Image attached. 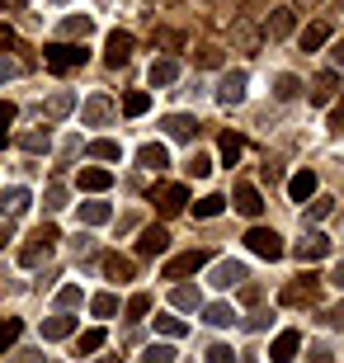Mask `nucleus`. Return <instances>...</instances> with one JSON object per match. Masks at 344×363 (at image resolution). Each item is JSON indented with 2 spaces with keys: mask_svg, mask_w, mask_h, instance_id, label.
<instances>
[{
  "mask_svg": "<svg viewBox=\"0 0 344 363\" xmlns=\"http://www.w3.org/2000/svg\"><path fill=\"white\" fill-rule=\"evenodd\" d=\"M306 363H335V350L331 345H311V350H306Z\"/></svg>",
  "mask_w": 344,
  "mask_h": 363,
  "instance_id": "nucleus-47",
  "label": "nucleus"
},
{
  "mask_svg": "<svg viewBox=\"0 0 344 363\" xmlns=\"http://www.w3.org/2000/svg\"><path fill=\"white\" fill-rule=\"evenodd\" d=\"M222 208H226V199H222V194H208V199H199V203H194V217H217Z\"/></svg>",
  "mask_w": 344,
  "mask_h": 363,
  "instance_id": "nucleus-37",
  "label": "nucleus"
},
{
  "mask_svg": "<svg viewBox=\"0 0 344 363\" xmlns=\"http://www.w3.org/2000/svg\"><path fill=\"white\" fill-rule=\"evenodd\" d=\"M99 345H104V330H85V335L76 340V354H94Z\"/></svg>",
  "mask_w": 344,
  "mask_h": 363,
  "instance_id": "nucleus-45",
  "label": "nucleus"
},
{
  "mask_svg": "<svg viewBox=\"0 0 344 363\" xmlns=\"http://www.w3.org/2000/svg\"><path fill=\"white\" fill-rule=\"evenodd\" d=\"M99 363H123V359H118V354H109V359H99Z\"/></svg>",
  "mask_w": 344,
  "mask_h": 363,
  "instance_id": "nucleus-59",
  "label": "nucleus"
},
{
  "mask_svg": "<svg viewBox=\"0 0 344 363\" xmlns=\"http://www.w3.org/2000/svg\"><path fill=\"white\" fill-rule=\"evenodd\" d=\"M109 184H113V175L99 170V165H85V170H80V189H85V194H104Z\"/></svg>",
  "mask_w": 344,
  "mask_h": 363,
  "instance_id": "nucleus-23",
  "label": "nucleus"
},
{
  "mask_svg": "<svg viewBox=\"0 0 344 363\" xmlns=\"http://www.w3.org/2000/svg\"><path fill=\"white\" fill-rule=\"evenodd\" d=\"M109 217H113L109 203H80V222H85V227H104Z\"/></svg>",
  "mask_w": 344,
  "mask_h": 363,
  "instance_id": "nucleus-30",
  "label": "nucleus"
},
{
  "mask_svg": "<svg viewBox=\"0 0 344 363\" xmlns=\"http://www.w3.org/2000/svg\"><path fill=\"white\" fill-rule=\"evenodd\" d=\"M142 363H174V345H146Z\"/></svg>",
  "mask_w": 344,
  "mask_h": 363,
  "instance_id": "nucleus-38",
  "label": "nucleus"
},
{
  "mask_svg": "<svg viewBox=\"0 0 344 363\" xmlns=\"http://www.w3.org/2000/svg\"><path fill=\"white\" fill-rule=\"evenodd\" d=\"M288 194H292V203L316 199V170H297V175L288 179Z\"/></svg>",
  "mask_w": 344,
  "mask_h": 363,
  "instance_id": "nucleus-20",
  "label": "nucleus"
},
{
  "mask_svg": "<svg viewBox=\"0 0 344 363\" xmlns=\"http://www.w3.org/2000/svg\"><path fill=\"white\" fill-rule=\"evenodd\" d=\"M43 57H48V67L52 71H76L85 67V43H52V48H43Z\"/></svg>",
  "mask_w": 344,
  "mask_h": 363,
  "instance_id": "nucleus-2",
  "label": "nucleus"
},
{
  "mask_svg": "<svg viewBox=\"0 0 344 363\" xmlns=\"http://www.w3.org/2000/svg\"><path fill=\"white\" fill-rule=\"evenodd\" d=\"M71 108H76V94H71V90H57L52 99L43 104V113H48V118H67Z\"/></svg>",
  "mask_w": 344,
  "mask_h": 363,
  "instance_id": "nucleus-29",
  "label": "nucleus"
},
{
  "mask_svg": "<svg viewBox=\"0 0 344 363\" xmlns=\"http://www.w3.org/2000/svg\"><path fill=\"white\" fill-rule=\"evenodd\" d=\"M316 293H321V279H316V274H302V279H292L278 297H283V307H311Z\"/></svg>",
  "mask_w": 344,
  "mask_h": 363,
  "instance_id": "nucleus-3",
  "label": "nucleus"
},
{
  "mask_svg": "<svg viewBox=\"0 0 344 363\" xmlns=\"http://www.w3.org/2000/svg\"><path fill=\"white\" fill-rule=\"evenodd\" d=\"M71 250H76V259L94 255V236H76V241H71Z\"/></svg>",
  "mask_w": 344,
  "mask_h": 363,
  "instance_id": "nucleus-51",
  "label": "nucleus"
},
{
  "mask_svg": "<svg viewBox=\"0 0 344 363\" xmlns=\"http://www.w3.org/2000/svg\"><path fill=\"white\" fill-rule=\"evenodd\" d=\"M156 330H160V335H165V340H179V335H184V330H189V325L179 321V316H156Z\"/></svg>",
  "mask_w": 344,
  "mask_h": 363,
  "instance_id": "nucleus-39",
  "label": "nucleus"
},
{
  "mask_svg": "<svg viewBox=\"0 0 344 363\" xmlns=\"http://www.w3.org/2000/svg\"><path fill=\"white\" fill-rule=\"evenodd\" d=\"M231 203H236V213H240V217H250V222L265 213V199H260V189H255V184H236Z\"/></svg>",
  "mask_w": 344,
  "mask_h": 363,
  "instance_id": "nucleus-16",
  "label": "nucleus"
},
{
  "mask_svg": "<svg viewBox=\"0 0 344 363\" xmlns=\"http://www.w3.org/2000/svg\"><path fill=\"white\" fill-rule=\"evenodd\" d=\"M269 321H274V316H269V311H260V316H250V321H245V330H269Z\"/></svg>",
  "mask_w": 344,
  "mask_h": 363,
  "instance_id": "nucleus-54",
  "label": "nucleus"
},
{
  "mask_svg": "<svg viewBox=\"0 0 344 363\" xmlns=\"http://www.w3.org/2000/svg\"><path fill=\"white\" fill-rule=\"evenodd\" d=\"M265 33H269V38H288V33H292V10H274L265 19Z\"/></svg>",
  "mask_w": 344,
  "mask_h": 363,
  "instance_id": "nucleus-31",
  "label": "nucleus"
},
{
  "mask_svg": "<svg viewBox=\"0 0 344 363\" xmlns=\"http://www.w3.org/2000/svg\"><path fill=\"white\" fill-rule=\"evenodd\" d=\"M151 203H156L160 217H174V213H184L189 194H184V184H156L151 189Z\"/></svg>",
  "mask_w": 344,
  "mask_h": 363,
  "instance_id": "nucleus-5",
  "label": "nucleus"
},
{
  "mask_svg": "<svg viewBox=\"0 0 344 363\" xmlns=\"http://www.w3.org/2000/svg\"><path fill=\"white\" fill-rule=\"evenodd\" d=\"M128 57H133V33L113 28V33H109V43H104V62H109V67H123Z\"/></svg>",
  "mask_w": 344,
  "mask_h": 363,
  "instance_id": "nucleus-17",
  "label": "nucleus"
},
{
  "mask_svg": "<svg viewBox=\"0 0 344 363\" xmlns=\"http://www.w3.org/2000/svg\"><path fill=\"white\" fill-rule=\"evenodd\" d=\"M14 147L28 151V156H48L52 151V133L48 128H24V133H14Z\"/></svg>",
  "mask_w": 344,
  "mask_h": 363,
  "instance_id": "nucleus-12",
  "label": "nucleus"
},
{
  "mask_svg": "<svg viewBox=\"0 0 344 363\" xmlns=\"http://www.w3.org/2000/svg\"><path fill=\"white\" fill-rule=\"evenodd\" d=\"M174 81H179V62H174V57L151 62V85H174Z\"/></svg>",
  "mask_w": 344,
  "mask_h": 363,
  "instance_id": "nucleus-25",
  "label": "nucleus"
},
{
  "mask_svg": "<svg viewBox=\"0 0 344 363\" xmlns=\"http://www.w3.org/2000/svg\"><path fill=\"white\" fill-rule=\"evenodd\" d=\"M236 354H231V345H212L208 354H203V363H231Z\"/></svg>",
  "mask_w": 344,
  "mask_h": 363,
  "instance_id": "nucleus-46",
  "label": "nucleus"
},
{
  "mask_svg": "<svg viewBox=\"0 0 344 363\" xmlns=\"http://www.w3.org/2000/svg\"><path fill=\"white\" fill-rule=\"evenodd\" d=\"M302 90H306V85L297 81L292 71H283V76H274V99H283V104H292V99H297Z\"/></svg>",
  "mask_w": 344,
  "mask_h": 363,
  "instance_id": "nucleus-24",
  "label": "nucleus"
},
{
  "mask_svg": "<svg viewBox=\"0 0 344 363\" xmlns=\"http://www.w3.org/2000/svg\"><path fill=\"white\" fill-rule=\"evenodd\" d=\"M203 321L217 325V330H222V325H236V307H231V302H212V307H203Z\"/></svg>",
  "mask_w": 344,
  "mask_h": 363,
  "instance_id": "nucleus-26",
  "label": "nucleus"
},
{
  "mask_svg": "<svg viewBox=\"0 0 344 363\" xmlns=\"http://www.w3.org/2000/svg\"><path fill=\"white\" fill-rule=\"evenodd\" d=\"M137 165H142V170H156V175H160V170L170 165V151L160 147V142H146V147L137 151Z\"/></svg>",
  "mask_w": 344,
  "mask_h": 363,
  "instance_id": "nucleus-19",
  "label": "nucleus"
},
{
  "mask_svg": "<svg viewBox=\"0 0 344 363\" xmlns=\"http://www.w3.org/2000/svg\"><path fill=\"white\" fill-rule=\"evenodd\" d=\"M5 241H10V222H5V227H0V250H5Z\"/></svg>",
  "mask_w": 344,
  "mask_h": 363,
  "instance_id": "nucleus-57",
  "label": "nucleus"
},
{
  "mask_svg": "<svg viewBox=\"0 0 344 363\" xmlns=\"http://www.w3.org/2000/svg\"><path fill=\"white\" fill-rule=\"evenodd\" d=\"M80 118H85V128H104V123L113 118V99H109V94H90L85 108H80Z\"/></svg>",
  "mask_w": 344,
  "mask_h": 363,
  "instance_id": "nucleus-14",
  "label": "nucleus"
},
{
  "mask_svg": "<svg viewBox=\"0 0 344 363\" xmlns=\"http://www.w3.org/2000/svg\"><path fill=\"white\" fill-rule=\"evenodd\" d=\"M90 33H94V19H90V14H67V19H62V38H71V43H85V38H90Z\"/></svg>",
  "mask_w": 344,
  "mask_h": 363,
  "instance_id": "nucleus-22",
  "label": "nucleus"
},
{
  "mask_svg": "<svg viewBox=\"0 0 344 363\" xmlns=\"http://www.w3.org/2000/svg\"><path fill=\"white\" fill-rule=\"evenodd\" d=\"M170 307L174 311H203V293H199V288H189V283H174Z\"/></svg>",
  "mask_w": 344,
  "mask_h": 363,
  "instance_id": "nucleus-21",
  "label": "nucleus"
},
{
  "mask_svg": "<svg viewBox=\"0 0 344 363\" xmlns=\"http://www.w3.org/2000/svg\"><path fill=\"white\" fill-rule=\"evenodd\" d=\"M67 208V184H48L43 189V213H62Z\"/></svg>",
  "mask_w": 344,
  "mask_h": 363,
  "instance_id": "nucleus-34",
  "label": "nucleus"
},
{
  "mask_svg": "<svg viewBox=\"0 0 344 363\" xmlns=\"http://www.w3.org/2000/svg\"><path fill=\"white\" fill-rule=\"evenodd\" d=\"M10 123H14V104H10V99H0V133H5Z\"/></svg>",
  "mask_w": 344,
  "mask_h": 363,
  "instance_id": "nucleus-53",
  "label": "nucleus"
},
{
  "mask_svg": "<svg viewBox=\"0 0 344 363\" xmlns=\"http://www.w3.org/2000/svg\"><path fill=\"white\" fill-rule=\"evenodd\" d=\"M19 335H24V321H19V316H0V354L10 350Z\"/></svg>",
  "mask_w": 344,
  "mask_h": 363,
  "instance_id": "nucleus-32",
  "label": "nucleus"
},
{
  "mask_svg": "<svg viewBox=\"0 0 344 363\" xmlns=\"http://www.w3.org/2000/svg\"><path fill=\"white\" fill-rule=\"evenodd\" d=\"M80 302H85V293H80L76 283H67V288H62V293H57V307H62V311H71V307H80Z\"/></svg>",
  "mask_w": 344,
  "mask_h": 363,
  "instance_id": "nucleus-43",
  "label": "nucleus"
},
{
  "mask_svg": "<svg viewBox=\"0 0 344 363\" xmlns=\"http://www.w3.org/2000/svg\"><path fill=\"white\" fill-rule=\"evenodd\" d=\"M240 151H245V142H240L236 133H226V137H222V161H226V165H236V161H240Z\"/></svg>",
  "mask_w": 344,
  "mask_h": 363,
  "instance_id": "nucleus-41",
  "label": "nucleus"
},
{
  "mask_svg": "<svg viewBox=\"0 0 344 363\" xmlns=\"http://www.w3.org/2000/svg\"><path fill=\"white\" fill-rule=\"evenodd\" d=\"M90 311H94V316H113V311H118V297H113V293H99L90 302Z\"/></svg>",
  "mask_w": 344,
  "mask_h": 363,
  "instance_id": "nucleus-44",
  "label": "nucleus"
},
{
  "mask_svg": "<svg viewBox=\"0 0 344 363\" xmlns=\"http://www.w3.org/2000/svg\"><path fill=\"white\" fill-rule=\"evenodd\" d=\"M104 279L128 283V279H133V259H128V255H104Z\"/></svg>",
  "mask_w": 344,
  "mask_h": 363,
  "instance_id": "nucleus-27",
  "label": "nucleus"
},
{
  "mask_svg": "<svg viewBox=\"0 0 344 363\" xmlns=\"http://www.w3.org/2000/svg\"><path fill=\"white\" fill-rule=\"evenodd\" d=\"M90 156H94V161H118L123 147L113 142V137H99V142H90Z\"/></svg>",
  "mask_w": 344,
  "mask_h": 363,
  "instance_id": "nucleus-35",
  "label": "nucleus"
},
{
  "mask_svg": "<svg viewBox=\"0 0 344 363\" xmlns=\"http://www.w3.org/2000/svg\"><path fill=\"white\" fill-rule=\"evenodd\" d=\"M146 108H151V94H146V90H133V94H123V113H128V118H142Z\"/></svg>",
  "mask_w": 344,
  "mask_h": 363,
  "instance_id": "nucleus-33",
  "label": "nucleus"
},
{
  "mask_svg": "<svg viewBox=\"0 0 344 363\" xmlns=\"http://www.w3.org/2000/svg\"><path fill=\"white\" fill-rule=\"evenodd\" d=\"M10 363H43V350H14Z\"/></svg>",
  "mask_w": 344,
  "mask_h": 363,
  "instance_id": "nucleus-52",
  "label": "nucleus"
},
{
  "mask_svg": "<svg viewBox=\"0 0 344 363\" xmlns=\"http://www.w3.org/2000/svg\"><path fill=\"white\" fill-rule=\"evenodd\" d=\"M245 245H250L260 259H283V236L269 231V227H250L245 231Z\"/></svg>",
  "mask_w": 344,
  "mask_h": 363,
  "instance_id": "nucleus-4",
  "label": "nucleus"
},
{
  "mask_svg": "<svg viewBox=\"0 0 344 363\" xmlns=\"http://www.w3.org/2000/svg\"><path fill=\"white\" fill-rule=\"evenodd\" d=\"M335 85H340V76H335V71H326V76L316 81V90H311V99H316V104H331V99H335Z\"/></svg>",
  "mask_w": 344,
  "mask_h": 363,
  "instance_id": "nucleus-36",
  "label": "nucleus"
},
{
  "mask_svg": "<svg viewBox=\"0 0 344 363\" xmlns=\"http://www.w3.org/2000/svg\"><path fill=\"white\" fill-rule=\"evenodd\" d=\"M245 85H250V81H245V71H226L222 81H217V104L236 108L240 99H245Z\"/></svg>",
  "mask_w": 344,
  "mask_h": 363,
  "instance_id": "nucleus-7",
  "label": "nucleus"
},
{
  "mask_svg": "<svg viewBox=\"0 0 344 363\" xmlns=\"http://www.w3.org/2000/svg\"><path fill=\"white\" fill-rule=\"evenodd\" d=\"M160 128H165V137H170V142H194L203 123L194 118V113H170V118H160Z\"/></svg>",
  "mask_w": 344,
  "mask_h": 363,
  "instance_id": "nucleus-10",
  "label": "nucleus"
},
{
  "mask_svg": "<svg viewBox=\"0 0 344 363\" xmlns=\"http://www.w3.org/2000/svg\"><path fill=\"white\" fill-rule=\"evenodd\" d=\"M240 297H245V302H260V283L245 279V283H240Z\"/></svg>",
  "mask_w": 344,
  "mask_h": 363,
  "instance_id": "nucleus-55",
  "label": "nucleus"
},
{
  "mask_svg": "<svg viewBox=\"0 0 344 363\" xmlns=\"http://www.w3.org/2000/svg\"><path fill=\"white\" fill-rule=\"evenodd\" d=\"M250 279L240 259H212V288H240V283Z\"/></svg>",
  "mask_w": 344,
  "mask_h": 363,
  "instance_id": "nucleus-9",
  "label": "nucleus"
},
{
  "mask_svg": "<svg viewBox=\"0 0 344 363\" xmlns=\"http://www.w3.org/2000/svg\"><path fill=\"white\" fill-rule=\"evenodd\" d=\"M297 350H302V335H297V330H278L274 345H269V359H274V363H292Z\"/></svg>",
  "mask_w": 344,
  "mask_h": 363,
  "instance_id": "nucleus-15",
  "label": "nucleus"
},
{
  "mask_svg": "<svg viewBox=\"0 0 344 363\" xmlns=\"http://www.w3.org/2000/svg\"><path fill=\"white\" fill-rule=\"evenodd\" d=\"M62 241V236H57V227L52 222H43L38 231H33V236H28L24 245H19V264H24V269H33V264H43V259L52 255V245Z\"/></svg>",
  "mask_w": 344,
  "mask_h": 363,
  "instance_id": "nucleus-1",
  "label": "nucleus"
},
{
  "mask_svg": "<svg viewBox=\"0 0 344 363\" xmlns=\"http://www.w3.org/2000/svg\"><path fill=\"white\" fill-rule=\"evenodd\" d=\"M0 48H14V28H5V24H0Z\"/></svg>",
  "mask_w": 344,
  "mask_h": 363,
  "instance_id": "nucleus-56",
  "label": "nucleus"
},
{
  "mask_svg": "<svg viewBox=\"0 0 344 363\" xmlns=\"http://www.w3.org/2000/svg\"><path fill=\"white\" fill-rule=\"evenodd\" d=\"M0 147H5V133H0Z\"/></svg>",
  "mask_w": 344,
  "mask_h": 363,
  "instance_id": "nucleus-60",
  "label": "nucleus"
},
{
  "mask_svg": "<svg viewBox=\"0 0 344 363\" xmlns=\"http://www.w3.org/2000/svg\"><path fill=\"white\" fill-rule=\"evenodd\" d=\"M335 250V241L331 236H321V231H302V241L292 245V255L302 259V264H311V259H326Z\"/></svg>",
  "mask_w": 344,
  "mask_h": 363,
  "instance_id": "nucleus-6",
  "label": "nucleus"
},
{
  "mask_svg": "<svg viewBox=\"0 0 344 363\" xmlns=\"http://www.w3.org/2000/svg\"><path fill=\"white\" fill-rule=\"evenodd\" d=\"M28 203H33V194H28L24 184H10L5 194H0V217H5V222H14V217L28 213Z\"/></svg>",
  "mask_w": 344,
  "mask_h": 363,
  "instance_id": "nucleus-11",
  "label": "nucleus"
},
{
  "mask_svg": "<svg viewBox=\"0 0 344 363\" xmlns=\"http://www.w3.org/2000/svg\"><path fill=\"white\" fill-rule=\"evenodd\" d=\"M194 62H199V67H222V52H217V48H199Z\"/></svg>",
  "mask_w": 344,
  "mask_h": 363,
  "instance_id": "nucleus-50",
  "label": "nucleus"
},
{
  "mask_svg": "<svg viewBox=\"0 0 344 363\" xmlns=\"http://www.w3.org/2000/svg\"><path fill=\"white\" fill-rule=\"evenodd\" d=\"M203 264H212V250H189V255H174L165 264V279H189V274H199Z\"/></svg>",
  "mask_w": 344,
  "mask_h": 363,
  "instance_id": "nucleus-8",
  "label": "nucleus"
},
{
  "mask_svg": "<svg viewBox=\"0 0 344 363\" xmlns=\"http://www.w3.org/2000/svg\"><path fill=\"white\" fill-rule=\"evenodd\" d=\"M189 175H194V179L212 175V156H194V161H189Z\"/></svg>",
  "mask_w": 344,
  "mask_h": 363,
  "instance_id": "nucleus-48",
  "label": "nucleus"
},
{
  "mask_svg": "<svg viewBox=\"0 0 344 363\" xmlns=\"http://www.w3.org/2000/svg\"><path fill=\"white\" fill-rule=\"evenodd\" d=\"M231 363H260V359H255V354H240V359H231Z\"/></svg>",
  "mask_w": 344,
  "mask_h": 363,
  "instance_id": "nucleus-58",
  "label": "nucleus"
},
{
  "mask_svg": "<svg viewBox=\"0 0 344 363\" xmlns=\"http://www.w3.org/2000/svg\"><path fill=\"white\" fill-rule=\"evenodd\" d=\"M19 71H24V67H19V62H14V57H0V85H5V81H14V76H19Z\"/></svg>",
  "mask_w": 344,
  "mask_h": 363,
  "instance_id": "nucleus-49",
  "label": "nucleus"
},
{
  "mask_svg": "<svg viewBox=\"0 0 344 363\" xmlns=\"http://www.w3.org/2000/svg\"><path fill=\"white\" fill-rule=\"evenodd\" d=\"M76 316H67V311H57V316H48L43 321V340H67V335H76Z\"/></svg>",
  "mask_w": 344,
  "mask_h": 363,
  "instance_id": "nucleus-18",
  "label": "nucleus"
},
{
  "mask_svg": "<svg viewBox=\"0 0 344 363\" xmlns=\"http://www.w3.org/2000/svg\"><path fill=\"white\" fill-rule=\"evenodd\" d=\"M311 208H306V222H326V217L335 213V199H306Z\"/></svg>",
  "mask_w": 344,
  "mask_h": 363,
  "instance_id": "nucleus-40",
  "label": "nucleus"
},
{
  "mask_svg": "<svg viewBox=\"0 0 344 363\" xmlns=\"http://www.w3.org/2000/svg\"><path fill=\"white\" fill-rule=\"evenodd\" d=\"M146 311H151V293H133L128 297V321H142Z\"/></svg>",
  "mask_w": 344,
  "mask_h": 363,
  "instance_id": "nucleus-42",
  "label": "nucleus"
},
{
  "mask_svg": "<svg viewBox=\"0 0 344 363\" xmlns=\"http://www.w3.org/2000/svg\"><path fill=\"white\" fill-rule=\"evenodd\" d=\"M331 43V24L321 19V24H306V33H302V52H316V48H326Z\"/></svg>",
  "mask_w": 344,
  "mask_h": 363,
  "instance_id": "nucleus-28",
  "label": "nucleus"
},
{
  "mask_svg": "<svg viewBox=\"0 0 344 363\" xmlns=\"http://www.w3.org/2000/svg\"><path fill=\"white\" fill-rule=\"evenodd\" d=\"M165 245H170V231L165 227H142V236H137V255L156 259V255H165Z\"/></svg>",
  "mask_w": 344,
  "mask_h": 363,
  "instance_id": "nucleus-13",
  "label": "nucleus"
}]
</instances>
